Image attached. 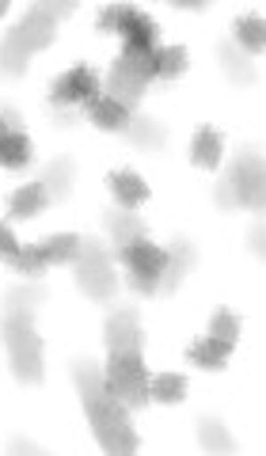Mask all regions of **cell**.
Listing matches in <instances>:
<instances>
[{
  "label": "cell",
  "mask_w": 266,
  "mask_h": 456,
  "mask_svg": "<svg viewBox=\"0 0 266 456\" xmlns=\"http://www.w3.org/2000/svg\"><path fill=\"white\" fill-rule=\"evenodd\" d=\"M73 380H77V392H80V403L88 411V422L100 445L107 452H133L137 449V430L130 422V407L110 392V384L103 377V369H95L88 362H77L73 365Z\"/></svg>",
  "instance_id": "obj_1"
},
{
  "label": "cell",
  "mask_w": 266,
  "mask_h": 456,
  "mask_svg": "<svg viewBox=\"0 0 266 456\" xmlns=\"http://www.w3.org/2000/svg\"><path fill=\"white\" fill-rule=\"evenodd\" d=\"M46 297L42 285H20L4 297V342H8V362H12V373L23 384H38L42 380V338L35 331V308L38 301Z\"/></svg>",
  "instance_id": "obj_2"
},
{
  "label": "cell",
  "mask_w": 266,
  "mask_h": 456,
  "mask_svg": "<svg viewBox=\"0 0 266 456\" xmlns=\"http://www.w3.org/2000/svg\"><path fill=\"white\" fill-rule=\"evenodd\" d=\"M53 27H58V20H53L46 8L35 4V8L27 12V16L8 31V38L0 42V73L23 77V69H27V61H31V53L46 50L50 42H53Z\"/></svg>",
  "instance_id": "obj_3"
},
{
  "label": "cell",
  "mask_w": 266,
  "mask_h": 456,
  "mask_svg": "<svg viewBox=\"0 0 266 456\" xmlns=\"http://www.w3.org/2000/svg\"><path fill=\"white\" fill-rule=\"evenodd\" d=\"M160 46H149V50H133V46H122L118 61L110 65V77H107V92L118 99L125 107H137L145 95V84L152 77H160Z\"/></svg>",
  "instance_id": "obj_4"
},
{
  "label": "cell",
  "mask_w": 266,
  "mask_h": 456,
  "mask_svg": "<svg viewBox=\"0 0 266 456\" xmlns=\"http://www.w3.org/2000/svg\"><path fill=\"white\" fill-rule=\"evenodd\" d=\"M262 156L255 149H244L232 160L225 183L217 187L221 209H262Z\"/></svg>",
  "instance_id": "obj_5"
},
{
  "label": "cell",
  "mask_w": 266,
  "mask_h": 456,
  "mask_svg": "<svg viewBox=\"0 0 266 456\" xmlns=\"http://www.w3.org/2000/svg\"><path fill=\"white\" fill-rule=\"evenodd\" d=\"M77 285L84 293L92 297V301H115V293H118V278H115V266H110V255L103 244H95V240H80V248H77Z\"/></svg>",
  "instance_id": "obj_6"
},
{
  "label": "cell",
  "mask_w": 266,
  "mask_h": 456,
  "mask_svg": "<svg viewBox=\"0 0 266 456\" xmlns=\"http://www.w3.org/2000/svg\"><path fill=\"white\" fill-rule=\"evenodd\" d=\"M107 384L125 407H145L149 403V373L141 350H110L107 362Z\"/></svg>",
  "instance_id": "obj_7"
},
{
  "label": "cell",
  "mask_w": 266,
  "mask_h": 456,
  "mask_svg": "<svg viewBox=\"0 0 266 456\" xmlns=\"http://www.w3.org/2000/svg\"><path fill=\"white\" fill-rule=\"evenodd\" d=\"M122 255V263L130 266V289L137 293H160V278H164V263H167V251L157 248V244H149V236L145 240H133V244H125L118 248Z\"/></svg>",
  "instance_id": "obj_8"
},
{
  "label": "cell",
  "mask_w": 266,
  "mask_h": 456,
  "mask_svg": "<svg viewBox=\"0 0 266 456\" xmlns=\"http://www.w3.org/2000/svg\"><path fill=\"white\" fill-rule=\"evenodd\" d=\"M92 95H100V77H95V69H88V65L69 69V73H65L61 80H53V88H50V99H53L58 107L88 103Z\"/></svg>",
  "instance_id": "obj_9"
},
{
  "label": "cell",
  "mask_w": 266,
  "mask_h": 456,
  "mask_svg": "<svg viewBox=\"0 0 266 456\" xmlns=\"http://www.w3.org/2000/svg\"><path fill=\"white\" fill-rule=\"evenodd\" d=\"M115 31L125 38V46L149 50V46H157L160 27H157V20H152V16H145V12H137L130 4H118V12H115Z\"/></svg>",
  "instance_id": "obj_10"
},
{
  "label": "cell",
  "mask_w": 266,
  "mask_h": 456,
  "mask_svg": "<svg viewBox=\"0 0 266 456\" xmlns=\"http://www.w3.org/2000/svg\"><path fill=\"white\" fill-rule=\"evenodd\" d=\"M141 320L133 308H122L107 320V350H141Z\"/></svg>",
  "instance_id": "obj_11"
},
{
  "label": "cell",
  "mask_w": 266,
  "mask_h": 456,
  "mask_svg": "<svg viewBox=\"0 0 266 456\" xmlns=\"http://www.w3.org/2000/svg\"><path fill=\"white\" fill-rule=\"evenodd\" d=\"M84 107H88V118L100 126V130H107V134L125 130V126H130V118H133V110L125 107V103H118L115 95H92Z\"/></svg>",
  "instance_id": "obj_12"
},
{
  "label": "cell",
  "mask_w": 266,
  "mask_h": 456,
  "mask_svg": "<svg viewBox=\"0 0 266 456\" xmlns=\"http://www.w3.org/2000/svg\"><path fill=\"white\" fill-rule=\"evenodd\" d=\"M190 263H194V244H187V240H175L172 251H167V263H164L160 293H175V289H179V281L187 278Z\"/></svg>",
  "instance_id": "obj_13"
},
{
  "label": "cell",
  "mask_w": 266,
  "mask_h": 456,
  "mask_svg": "<svg viewBox=\"0 0 266 456\" xmlns=\"http://www.w3.org/2000/svg\"><path fill=\"white\" fill-rule=\"evenodd\" d=\"M229 354H232V342H229V338L206 335L202 342H194V346H190V362L202 365V369H225Z\"/></svg>",
  "instance_id": "obj_14"
},
{
  "label": "cell",
  "mask_w": 266,
  "mask_h": 456,
  "mask_svg": "<svg viewBox=\"0 0 266 456\" xmlns=\"http://www.w3.org/2000/svg\"><path fill=\"white\" fill-rule=\"evenodd\" d=\"M110 191H115V198L125 206V209H133V206H141L145 198H149V187L141 183V175H133V171H110Z\"/></svg>",
  "instance_id": "obj_15"
},
{
  "label": "cell",
  "mask_w": 266,
  "mask_h": 456,
  "mask_svg": "<svg viewBox=\"0 0 266 456\" xmlns=\"http://www.w3.org/2000/svg\"><path fill=\"white\" fill-rule=\"evenodd\" d=\"M31 156H35V149L23 130L0 134V167H23V164H31Z\"/></svg>",
  "instance_id": "obj_16"
},
{
  "label": "cell",
  "mask_w": 266,
  "mask_h": 456,
  "mask_svg": "<svg viewBox=\"0 0 266 456\" xmlns=\"http://www.w3.org/2000/svg\"><path fill=\"white\" fill-rule=\"evenodd\" d=\"M46 202H50V194H46V187H42V179H38V183H31V187H23V191L12 194V217H16V221H31L35 213L46 209Z\"/></svg>",
  "instance_id": "obj_17"
},
{
  "label": "cell",
  "mask_w": 266,
  "mask_h": 456,
  "mask_svg": "<svg viewBox=\"0 0 266 456\" xmlns=\"http://www.w3.org/2000/svg\"><path fill=\"white\" fill-rule=\"evenodd\" d=\"M107 228H110V236H115L118 248H125V244H133V240H145V236H149L145 221L133 217V213H107Z\"/></svg>",
  "instance_id": "obj_18"
},
{
  "label": "cell",
  "mask_w": 266,
  "mask_h": 456,
  "mask_svg": "<svg viewBox=\"0 0 266 456\" xmlns=\"http://www.w3.org/2000/svg\"><path fill=\"white\" fill-rule=\"evenodd\" d=\"M42 187H46L50 202H61V198H69V191H73V164H69V160H53L46 167V175H42Z\"/></svg>",
  "instance_id": "obj_19"
},
{
  "label": "cell",
  "mask_w": 266,
  "mask_h": 456,
  "mask_svg": "<svg viewBox=\"0 0 266 456\" xmlns=\"http://www.w3.org/2000/svg\"><path fill=\"white\" fill-rule=\"evenodd\" d=\"M221 145H225V141H221L217 130H202L190 145V160L198 167H217L221 164Z\"/></svg>",
  "instance_id": "obj_20"
},
{
  "label": "cell",
  "mask_w": 266,
  "mask_h": 456,
  "mask_svg": "<svg viewBox=\"0 0 266 456\" xmlns=\"http://www.w3.org/2000/svg\"><path fill=\"white\" fill-rule=\"evenodd\" d=\"M125 134H130L133 145H141V149H164V126L160 122H152V118H130V126H125Z\"/></svg>",
  "instance_id": "obj_21"
},
{
  "label": "cell",
  "mask_w": 266,
  "mask_h": 456,
  "mask_svg": "<svg viewBox=\"0 0 266 456\" xmlns=\"http://www.w3.org/2000/svg\"><path fill=\"white\" fill-rule=\"evenodd\" d=\"M77 248H80V236L65 232V236H50V240H42V244H38V255H42V263L50 266V263H65V259H73Z\"/></svg>",
  "instance_id": "obj_22"
},
{
  "label": "cell",
  "mask_w": 266,
  "mask_h": 456,
  "mask_svg": "<svg viewBox=\"0 0 266 456\" xmlns=\"http://www.w3.org/2000/svg\"><path fill=\"white\" fill-rule=\"evenodd\" d=\"M149 395L157 399V403H179V399L187 395V377L164 373V377H157V380H149Z\"/></svg>",
  "instance_id": "obj_23"
},
{
  "label": "cell",
  "mask_w": 266,
  "mask_h": 456,
  "mask_svg": "<svg viewBox=\"0 0 266 456\" xmlns=\"http://www.w3.org/2000/svg\"><path fill=\"white\" fill-rule=\"evenodd\" d=\"M198 437H202V445L214 449V452H236V441L225 434V426H221L217 419H206L198 426Z\"/></svg>",
  "instance_id": "obj_24"
},
{
  "label": "cell",
  "mask_w": 266,
  "mask_h": 456,
  "mask_svg": "<svg viewBox=\"0 0 266 456\" xmlns=\"http://www.w3.org/2000/svg\"><path fill=\"white\" fill-rule=\"evenodd\" d=\"M221 61H225V73L236 80V84H247V80H255V69L247 65V57L236 50V46H221Z\"/></svg>",
  "instance_id": "obj_25"
},
{
  "label": "cell",
  "mask_w": 266,
  "mask_h": 456,
  "mask_svg": "<svg viewBox=\"0 0 266 456\" xmlns=\"http://www.w3.org/2000/svg\"><path fill=\"white\" fill-rule=\"evenodd\" d=\"M236 35H240V42H244L251 53L262 50V38H266V35H262V20H255V16L240 20V23H236Z\"/></svg>",
  "instance_id": "obj_26"
},
{
  "label": "cell",
  "mask_w": 266,
  "mask_h": 456,
  "mask_svg": "<svg viewBox=\"0 0 266 456\" xmlns=\"http://www.w3.org/2000/svg\"><path fill=\"white\" fill-rule=\"evenodd\" d=\"M12 266H16L20 270V274H38V270L42 266H46V263H42V255H38V248H20L16 255H12V259H8Z\"/></svg>",
  "instance_id": "obj_27"
},
{
  "label": "cell",
  "mask_w": 266,
  "mask_h": 456,
  "mask_svg": "<svg viewBox=\"0 0 266 456\" xmlns=\"http://www.w3.org/2000/svg\"><path fill=\"white\" fill-rule=\"evenodd\" d=\"M187 69V50L183 46H172L160 53V77H179Z\"/></svg>",
  "instance_id": "obj_28"
},
{
  "label": "cell",
  "mask_w": 266,
  "mask_h": 456,
  "mask_svg": "<svg viewBox=\"0 0 266 456\" xmlns=\"http://www.w3.org/2000/svg\"><path fill=\"white\" fill-rule=\"evenodd\" d=\"M209 335H217V338H229L236 342V335H240V323H236L232 312H217L214 323H209Z\"/></svg>",
  "instance_id": "obj_29"
},
{
  "label": "cell",
  "mask_w": 266,
  "mask_h": 456,
  "mask_svg": "<svg viewBox=\"0 0 266 456\" xmlns=\"http://www.w3.org/2000/svg\"><path fill=\"white\" fill-rule=\"evenodd\" d=\"M38 8H46L53 20H65L77 12V0H38Z\"/></svg>",
  "instance_id": "obj_30"
},
{
  "label": "cell",
  "mask_w": 266,
  "mask_h": 456,
  "mask_svg": "<svg viewBox=\"0 0 266 456\" xmlns=\"http://www.w3.org/2000/svg\"><path fill=\"white\" fill-rule=\"evenodd\" d=\"M20 251V244H16V236H12V228L8 224H0V259H12V255Z\"/></svg>",
  "instance_id": "obj_31"
},
{
  "label": "cell",
  "mask_w": 266,
  "mask_h": 456,
  "mask_svg": "<svg viewBox=\"0 0 266 456\" xmlns=\"http://www.w3.org/2000/svg\"><path fill=\"white\" fill-rule=\"evenodd\" d=\"M8 130H20L16 110H0V134H8Z\"/></svg>",
  "instance_id": "obj_32"
},
{
  "label": "cell",
  "mask_w": 266,
  "mask_h": 456,
  "mask_svg": "<svg viewBox=\"0 0 266 456\" xmlns=\"http://www.w3.org/2000/svg\"><path fill=\"white\" fill-rule=\"evenodd\" d=\"M167 4H175V8H190V12H198V8H206L209 0H167Z\"/></svg>",
  "instance_id": "obj_33"
},
{
  "label": "cell",
  "mask_w": 266,
  "mask_h": 456,
  "mask_svg": "<svg viewBox=\"0 0 266 456\" xmlns=\"http://www.w3.org/2000/svg\"><path fill=\"white\" fill-rule=\"evenodd\" d=\"M8 452H42L38 445H31V441H12Z\"/></svg>",
  "instance_id": "obj_34"
},
{
  "label": "cell",
  "mask_w": 266,
  "mask_h": 456,
  "mask_svg": "<svg viewBox=\"0 0 266 456\" xmlns=\"http://www.w3.org/2000/svg\"><path fill=\"white\" fill-rule=\"evenodd\" d=\"M251 251L262 255V228H251Z\"/></svg>",
  "instance_id": "obj_35"
},
{
  "label": "cell",
  "mask_w": 266,
  "mask_h": 456,
  "mask_svg": "<svg viewBox=\"0 0 266 456\" xmlns=\"http://www.w3.org/2000/svg\"><path fill=\"white\" fill-rule=\"evenodd\" d=\"M8 4H12V0H0V16H4V12H8Z\"/></svg>",
  "instance_id": "obj_36"
}]
</instances>
